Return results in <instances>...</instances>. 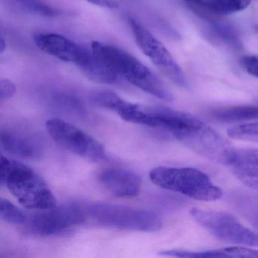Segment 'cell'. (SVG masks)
Returning a JSON list of instances; mask_svg holds the SVG:
<instances>
[{"instance_id":"cell-1","label":"cell","mask_w":258,"mask_h":258,"mask_svg":"<svg viewBox=\"0 0 258 258\" xmlns=\"http://www.w3.org/2000/svg\"><path fill=\"white\" fill-rule=\"evenodd\" d=\"M0 184L28 209H51L56 207V199L47 184L33 169L19 161L1 155Z\"/></svg>"},{"instance_id":"cell-2","label":"cell","mask_w":258,"mask_h":258,"mask_svg":"<svg viewBox=\"0 0 258 258\" xmlns=\"http://www.w3.org/2000/svg\"><path fill=\"white\" fill-rule=\"evenodd\" d=\"M91 49L117 75L137 88L161 100L173 101V95L165 84L134 55L120 48L100 42L92 43Z\"/></svg>"},{"instance_id":"cell-3","label":"cell","mask_w":258,"mask_h":258,"mask_svg":"<svg viewBox=\"0 0 258 258\" xmlns=\"http://www.w3.org/2000/svg\"><path fill=\"white\" fill-rule=\"evenodd\" d=\"M151 181L164 189L191 199L212 202L222 197V190L201 170L191 167H158L151 170Z\"/></svg>"},{"instance_id":"cell-4","label":"cell","mask_w":258,"mask_h":258,"mask_svg":"<svg viewBox=\"0 0 258 258\" xmlns=\"http://www.w3.org/2000/svg\"><path fill=\"white\" fill-rule=\"evenodd\" d=\"M88 217L100 226L125 230L155 232L162 227L155 213L112 204H93L88 207Z\"/></svg>"},{"instance_id":"cell-5","label":"cell","mask_w":258,"mask_h":258,"mask_svg":"<svg viewBox=\"0 0 258 258\" xmlns=\"http://www.w3.org/2000/svg\"><path fill=\"white\" fill-rule=\"evenodd\" d=\"M175 139L196 153L226 165L235 151L226 139L200 120L176 134Z\"/></svg>"},{"instance_id":"cell-6","label":"cell","mask_w":258,"mask_h":258,"mask_svg":"<svg viewBox=\"0 0 258 258\" xmlns=\"http://www.w3.org/2000/svg\"><path fill=\"white\" fill-rule=\"evenodd\" d=\"M46 126L52 140L72 153L93 162L106 157L105 148L98 140L72 123L53 118L46 122Z\"/></svg>"},{"instance_id":"cell-7","label":"cell","mask_w":258,"mask_h":258,"mask_svg":"<svg viewBox=\"0 0 258 258\" xmlns=\"http://www.w3.org/2000/svg\"><path fill=\"white\" fill-rule=\"evenodd\" d=\"M191 217L216 238L232 244L258 247V233L247 229L233 216L193 208Z\"/></svg>"},{"instance_id":"cell-8","label":"cell","mask_w":258,"mask_h":258,"mask_svg":"<svg viewBox=\"0 0 258 258\" xmlns=\"http://www.w3.org/2000/svg\"><path fill=\"white\" fill-rule=\"evenodd\" d=\"M129 24L136 43L157 69L175 84L186 87L185 75L167 48L135 19H130Z\"/></svg>"},{"instance_id":"cell-9","label":"cell","mask_w":258,"mask_h":258,"mask_svg":"<svg viewBox=\"0 0 258 258\" xmlns=\"http://www.w3.org/2000/svg\"><path fill=\"white\" fill-rule=\"evenodd\" d=\"M87 217V211L78 205H64L43 210V212L28 218L25 225L35 235H56L84 223Z\"/></svg>"},{"instance_id":"cell-10","label":"cell","mask_w":258,"mask_h":258,"mask_svg":"<svg viewBox=\"0 0 258 258\" xmlns=\"http://www.w3.org/2000/svg\"><path fill=\"white\" fill-rule=\"evenodd\" d=\"M34 40L43 52L77 66L82 62L89 50L70 39L54 33H37L34 35Z\"/></svg>"},{"instance_id":"cell-11","label":"cell","mask_w":258,"mask_h":258,"mask_svg":"<svg viewBox=\"0 0 258 258\" xmlns=\"http://www.w3.org/2000/svg\"><path fill=\"white\" fill-rule=\"evenodd\" d=\"M144 109L142 125L164 131L174 139L176 134L199 120L191 114L165 107H144Z\"/></svg>"},{"instance_id":"cell-12","label":"cell","mask_w":258,"mask_h":258,"mask_svg":"<svg viewBox=\"0 0 258 258\" xmlns=\"http://www.w3.org/2000/svg\"><path fill=\"white\" fill-rule=\"evenodd\" d=\"M99 180L103 186L115 197L134 198L141 189L140 176L131 170L111 168L104 170L99 175Z\"/></svg>"},{"instance_id":"cell-13","label":"cell","mask_w":258,"mask_h":258,"mask_svg":"<svg viewBox=\"0 0 258 258\" xmlns=\"http://www.w3.org/2000/svg\"><path fill=\"white\" fill-rule=\"evenodd\" d=\"M91 100L98 106L117 113L126 121L137 124L143 123L145 115L144 107L124 100L113 92L101 91L93 93Z\"/></svg>"},{"instance_id":"cell-14","label":"cell","mask_w":258,"mask_h":258,"mask_svg":"<svg viewBox=\"0 0 258 258\" xmlns=\"http://www.w3.org/2000/svg\"><path fill=\"white\" fill-rule=\"evenodd\" d=\"M229 166L238 180L258 191V149H235Z\"/></svg>"},{"instance_id":"cell-15","label":"cell","mask_w":258,"mask_h":258,"mask_svg":"<svg viewBox=\"0 0 258 258\" xmlns=\"http://www.w3.org/2000/svg\"><path fill=\"white\" fill-rule=\"evenodd\" d=\"M78 67L89 79L99 84H114L119 76L92 49H89L85 58Z\"/></svg>"},{"instance_id":"cell-16","label":"cell","mask_w":258,"mask_h":258,"mask_svg":"<svg viewBox=\"0 0 258 258\" xmlns=\"http://www.w3.org/2000/svg\"><path fill=\"white\" fill-rule=\"evenodd\" d=\"M164 256L188 258L214 257H258V250L242 247H226L203 251H188L183 250H168L162 251Z\"/></svg>"},{"instance_id":"cell-17","label":"cell","mask_w":258,"mask_h":258,"mask_svg":"<svg viewBox=\"0 0 258 258\" xmlns=\"http://www.w3.org/2000/svg\"><path fill=\"white\" fill-rule=\"evenodd\" d=\"M0 141L6 152L22 158L37 159L41 155V151L35 143L18 134L2 131Z\"/></svg>"},{"instance_id":"cell-18","label":"cell","mask_w":258,"mask_h":258,"mask_svg":"<svg viewBox=\"0 0 258 258\" xmlns=\"http://www.w3.org/2000/svg\"><path fill=\"white\" fill-rule=\"evenodd\" d=\"M229 202L253 227L258 229V195L247 191H234L229 195Z\"/></svg>"},{"instance_id":"cell-19","label":"cell","mask_w":258,"mask_h":258,"mask_svg":"<svg viewBox=\"0 0 258 258\" xmlns=\"http://www.w3.org/2000/svg\"><path fill=\"white\" fill-rule=\"evenodd\" d=\"M196 7L218 14H231L245 10L251 0H183Z\"/></svg>"},{"instance_id":"cell-20","label":"cell","mask_w":258,"mask_h":258,"mask_svg":"<svg viewBox=\"0 0 258 258\" xmlns=\"http://www.w3.org/2000/svg\"><path fill=\"white\" fill-rule=\"evenodd\" d=\"M211 114L220 121H241L258 118V108L255 106L231 107L214 110Z\"/></svg>"},{"instance_id":"cell-21","label":"cell","mask_w":258,"mask_h":258,"mask_svg":"<svg viewBox=\"0 0 258 258\" xmlns=\"http://www.w3.org/2000/svg\"><path fill=\"white\" fill-rule=\"evenodd\" d=\"M0 217L4 221L12 225H25L28 221L26 214L5 199L0 200Z\"/></svg>"},{"instance_id":"cell-22","label":"cell","mask_w":258,"mask_h":258,"mask_svg":"<svg viewBox=\"0 0 258 258\" xmlns=\"http://www.w3.org/2000/svg\"><path fill=\"white\" fill-rule=\"evenodd\" d=\"M228 135L235 140L258 142V122L234 126L228 131Z\"/></svg>"},{"instance_id":"cell-23","label":"cell","mask_w":258,"mask_h":258,"mask_svg":"<svg viewBox=\"0 0 258 258\" xmlns=\"http://www.w3.org/2000/svg\"><path fill=\"white\" fill-rule=\"evenodd\" d=\"M241 64L247 73L258 78V56L247 55L241 59Z\"/></svg>"},{"instance_id":"cell-24","label":"cell","mask_w":258,"mask_h":258,"mask_svg":"<svg viewBox=\"0 0 258 258\" xmlns=\"http://www.w3.org/2000/svg\"><path fill=\"white\" fill-rule=\"evenodd\" d=\"M16 92V87L13 81L3 79L0 81V100L6 101L11 99Z\"/></svg>"},{"instance_id":"cell-25","label":"cell","mask_w":258,"mask_h":258,"mask_svg":"<svg viewBox=\"0 0 258 258\" xmlns=\"http://www.w3.org/2000/svg\"><path fill=\"white\" fill-rule=\"evenodd\" d=\"M86 1L93 5L98 6L102 8L110 9V10L118 7V4L115 0H86Z\"/></svg>"},{"instance_id":"cell-26","label":"cell","mask_w":258,"mask_h":258,"mask_svg":"<svg viewBox=\"0 0 258 258\" xmlns=\"http://www.w3.org/2000/svg\"><path fill=\"white\" fill-rule=\"evenodd\" d=\"M0 45H1V46H0V52L3 53L7 49V42L3 37L1 38V41H0Z\"/></svg>"},{"instance_id":"cell-27","label":"cell","mask_w":258,"mask_h":258,"mask_svg":"<svg viewBox=\"0 0 258 258\" xmlns=\"http://www.w3.org/2000/svg\"><path fill=\"white\" fill-rule=\"evenodd\" d=\"M254 31L255 32H256V34L258 35V25H255Z\"/></svg>"},{"instance_id":"cell-28","label":"cell","mask_w":258,"mask_h":258,"mask_svg":"<svg viewBox=\"0 0 258 258\" xmlns=\"http://www.w3.org/2000/svg\"><path fill=\"white\" fill-rule=\"evenodd\" d=\"M19 2H21V1H26V0H19Z\"/></svg>"}]
</instances>
